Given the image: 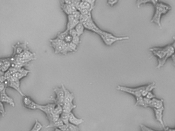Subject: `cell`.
Returning <instances> with one entry per match:
<instances>
[{"instance_id":"6da1fadb","label":"cell","mask_w":175,"mask_h":131,"mask_svg":"<svg viewBox=\"0 0 175 131\" xmlns=\"http://www.w3.org/2000/svg\"><path fill=\"white\" fill-rule=\"evenodd\" d=\"M175 42L173 44L168 45L163 48L154 47L151 48L149 51L158 58L157 68L159 69L165 64L167 60L174 54Z\"/></svg>"},{"instance_id":"7a4b0ae2","label":"cell","mask_w":175,"mask_h":131,"mask_svg":"<svg viewBox=\"0 0 175 131\" xmlns=\"http://www.w3.org/2000/svg\"><path fill=\"white\" fill-rule=\"evenodd\" d=\"M154 7L156 8L155 13L151 19V22L157 24L158 26L161 27V18L162 15L167 14L171 9V7L167 4L158 1Z\"/></svg>"},{"instance_id":"3957f363","label":"cell","mask_w":175,"mask_h":131,"mask_svg":"<svg viewBox=\"0 0 175 131\" xmlns=\"http://www.w3.org/2000/svg\"><path fill=\"white\" fill-rule=\"evenodd\" d=\"M82 24L83 25L85 29H86L87 30H91V31H93V32H95L98 35H99L100 37L102 35H104L107 32L106 31L100 29L98 27L97 25L93 21V19L91 16L89 17L86 21H85L84 22L82 23Z\"/></svg>"},{"instance_id":"277c9868","label":"cell","mask_w":175,"mask_h":131,"mask_svg":"<svg viewBox=\"0 0 175 131\" xmlns=\"http://www.w3.org/2000/svg\"><path fill=\"white\" fill-rule=\"evenodd\" d=\"M145 86L146 85L134 88H129L124 86H118L117 89L118 90L120 91L123 92L129 93L130 94L134 96L136 98L142 96V93L145 89Z\"/></svg>"},{"instance_id":"5b68a950","label":"cell","mask_w":175,"mask_h":131,"mask_svg":"<svg viewBox=\"0 0 175 131\" xmlns=\"http://www.w3.org/2000/svg\"><path fill=\"white\" fill-rule=\"evenodd\" d=\"M101 37L104 43L107 46H111L112 44L117 41H125L129 39L128 37H116L112 33L107 32L105 35L101 36Z\"/></svg>"},{"instance_id":"8992f818","label":"cell","mask_w":175,"mask_h":131,"mask_svg":"<svg viewBox=\"0 0 175 131\" xmlns=\"http://www.w3.org/2000/svg\"><path fill=\"white\" fill-rule=\"evenodd\" d=\"M56 105L55 103H50L46 105H38V109L40 110L46 114L47 117L50 123L52 121V115H53V110Z\"/></svg>"},{"instance_id":"52a82bcc","label":"cell","mask_w":175,"mask_h":131,"mask_svg":"<svg viewBox=\"0 0 175 131\" xmlns=\"http://www.w3.org/2000/svg\"><path fill=\"white\" fill-rule=\"evenodd\" d=\"M54 91L56 95V97L55 99H52V100L54 101L56 105H59L62 106L64 101V93L63 89L62 87L61 88L56 87L54 89Z\"/></svg>"},{"instance_id":"ba28073f","label":"cell","mask_w":175,"mask_h":131,"mask_svg":"<svg viewBox=\"0 0 175 131\" xmlns=\"http://www.w3.org/2000/svg\"><path fill=\"white\" fill-rule=\"evenodd\" d=\"M23 97V103L24 105V107L30 110H36L38 109L39 104L36 103L29 97L25 95Z\"/></svg>"},{"instance_id":"9c48e42d","label":"cell","mask_w":175,"mask_h":131,"mask_svg":"<svg viewBox=\"0 0 175 131\" xmlns=\"http://www.w3.org/2000/svg\"><path fill=\"white\" fill-rule=\"evenodd\" d=\"M95 2V1H81L77 9V10L79 9H87L91 11L94 8Z\"/></svg>"},{"instance_id":"30bf717a","label":"cell","mask_w":175,"mask_h":131,"mask_svg":"<svg viewBox=\"0 0 175 131\" xmlns=\"http://www.w3.org/2000/svg\"><path fill=\"white\" fill-rule=\"evenodd\" d=\"M27 44L26 42L24 43H20L19 42L15 45L13 46V48L14 50L13 55L12 57H15L22 53L24 51L27 49Z\"/></svg>"},{"instance_id":"8fae6325","label":"cell","mask_w":175,"mask_h":131,"mask_svg":"<svg viewBox=\"0 0 175 131\" xmlns=\"http://www.w3.org/2000/svg\"><path fill=\"white\" fill-rule=\"evenodd\" d=\"M6 89L4 90L2 92L0 93V101L2 103H8L9 105L14 107L15 106V103H14L13 99L11 98L7 94L6 92Z\"/></svg>"},{"instance_id":"7c38bea8","label":"cell","mask_w":175,"mask_h":131,"mask_svg":"<svg viewBox=\"0 0 175 131\" xmlns=\"http://www.w3.org/2000/svg\"><path fill=\"white\" fill-rule=\"evenodd\" d=\"M164 110V107L160 108V109H153L156 119L157 121L160 123L161 125L163 127V129L165 128V125H164V122H163V114Z\"/></svg>"},{"instance_id":"4fadbf2b","label":"cell","mask_w":175,"mask_h":131,"mask_svg":"<svg viewBox=\"0 0 175 131\" xmlns=\"http://www.w3.org/2000/svg\"><path fill=\"white\" fill-rule=\"evenodd\" d=\"M67 19H68V21H67L66 29L67 31L74 29L78 24L80 23L79 20L74 19V17L72 15H67Z\"/></svg>"},{"instance_id":"5bb4252c","label":"cell","mask_w":175,"mask_h":131,"mask_svg":"<svg viewBox=\"0 0 175 131\" xmlns=\"http://www.w3.org/2000/svg\"><path fill=\"white\" fill-rule=\"evenodd\" d=\"M149 107H152L153 109H159L164 107L163 100L162 99H158L156 97L151 100V103Z\"/></svg>"},{"instance_id":"9a60e30c","label":"cell","mask_w":175,"mask_h":131,"mask_svg":"<svg viewBox=\"0 0 175 131\" xmlns=\"http://www.w3.org/2000/svg\"><path fill=\"white\" fill-rule=\"evenodd\" d=\"M62 88L63 89L64 93V102L69 103H73V101L74 99V95L72 93L70 92L68 90L65 88L63 84H62Z\"/></svg>"},{"instance_id":"2e32d148","label":"cell","mask_w":175,"mask_h":131,"mask_svg":"<svg viewBox=\"0 0 175 131\" xmlns=\"http://www.w3.org/2000/svg\"><path fill=\"white\" fill-rule=\"evenodd\" d=\"M84 122V120L82 118H78L75 116L72 112L69 113V123L72 125L78 126Z\"/></svg>"},{"instance_id":"e0dca14e","label":"cell","mask_w":175,"mask_h":131,"mask_svg":"<svg viewBox=\"0 0 175 131\" xmlns=\"http://www.w3.org/2000/svg\"><path fill=\"white\" fill-rule=\"evenodd\" d=\"M63 112L69 114L71 113V111L75 109L77 106L74 105L73 103H66L64 102L63 105H62Z\"/></svg>"},{"instance_id":"ac0fdd59","label":"cell","mask_w":175,"mask_h":131,"mask_svg":"<svg viewBox=\"0 0 175 131\" xmlns=\"http://www.w3.org/2000/svg\"><path fill=\"white\" fill-rule=\"evenodd\" d=\"M61 8L62 9V10L67 15H71L72 13H73L70 5H68L65 4V3L63 2V1H61Z\"/></svg>"},{"instance_id":"d6986e66","label":"cell","mask_w":175,"mask_h":131,"mask_svg":"<svg viewBox=\"0 0 175 131\" xmlns=\"http://www.w3.org/2000/svg\"><path fill=\"white\" fill-rule=\"evenodd\" d=\"M155 88H156V85H155V83L154 82H151V84H149L148 85H146L145 89H144V90H143L142 93V96L143 97L146 96V95L148 93L152 91L153 89H155Z\"/></svg>"},{"instance_id":"ffe728a7","label":"cell","mask_w":175,"mask_h":131,"mask_svg":"<svg viewBox=\"0 0 175 131\" xmlns=\"http://www.w3.org/2000/svg\"><path fill=\"white\" fill-rule=\"evenodd\" d=\"M75 29L76 30L77 32V35L78 37H80L81 35H83V33H84L85 28L83 25L81 23H79L78 25L75 27Z\"/></svg>"},{"instance_id":"44dd1931","label":"cell","mask_w":175,"mask_h":131,"mask_svg":"<svg viewBox=\"0 0 175 131\" xmlns=\"http://www.w3.org/2000/svg\"><path fill=\"white\" fill-rule=\"evenodd\" d=\"M69 114L64 112L61 114L60 119L63 122L64 125H67L69 123Z\"/></svg>"},{"instance_id":"7402d4cb","label":"cell","mask_w":175,"mask_h":131,"mask_svg":"<svg viewBox=\"0 0 175 131\" xmlns=\"http://www.w3.org/2000/svg\"><path fill=\"white\" fill-rule=\"evenodd\" d=\"M50 42L51 43V45L52 46V47H54L56 46L61 45H63L65 43L64 41L63 40H61L60 39H58L56 37V39H52L50 40Z\"/></svg>"},{"instance_id":"603a6c76","label":"cell","mask_w":175,"mask_h":131,"mask_svg":"<svg viewBox=\"0 0 175 131\" xmlns=\"http://www.w3.org/2000/svg\"><path fill=\"white\" fill-rule=\"evenodd\" d=\"M64 123L60 119H59L58 121H56L54 123H50L47 126H46V128H52V127H55L56 128H60L61 127H62Z\"/></svg>"},{"instance_id":"cb8c5ba5","label":"cell","mask_w":175,"mask_h":131,"mask_svg":"<svg viewBox=\"0 0 175 131\" xmlns=\"http://www.w3.org/2000/svg\"><path fill=\"white\" fill-rule=\"evenodd\" d=\"M43 126L39 122L37 119L36 120L35 123L34 125L33 126V128L29 131H40L42 129H43Z\"/></svg>"},{"instance_id":"d4e9b609","label":"cell","mask_w":175,"mask_h":131,"mask_svg":"<svg viewBox=\"0 0 175 131\" xmlns=\"http://www.w3.org/2000/svg\"><path fill=\"white\" fill-rule=\"evenodd\" d=\"M63 113L62 106L59 105H56L53 110V114L60 116L61 114Z\"/></svg>"},{"instance_id":"484cf974","label":"cell","mask_w":175,"mask_h":131,"mask_svg":"<svg viewBox=\"0 0 175 131\" xmlns=\"http://www.w3.org/2000/svg\"><path fill=\"white\" fill-rule=\"evenodd\" d=\"M157 2L158 1H138L137 2V7L139 8L140 7L141 5L145 4L147 3H151L153 5V6H155V5L156 4Z\"/></svg>"},{"instance_id":"4316f807","label":"cell","mask_w":175,"mask_h":131,"mask_svg":"<svg viewBox=\"0 0 175 131\" xmlns=\"http://www.w3.org/2000/svg\"><path fill=\"white\" fill-rule=\"evenodd\" d=\"M135 107L136 106H141L142 107H145L144 101H143V97L141 96L138 98H136V101L135 103Z\"/></svg>"},{"instance_id":"83f0119b","label":"cell","mask_w":175,"mask_h":131,"mask_svg":"<svg viewBox=\"0 0 175 131\" xmlns=\"http://www.w3.org/2000/svg\"><path fill=\"white\" fill-rule=\"evenodd\" d=\"M68 35V31H67V30H65L63 32H59L58 35H57V38L64 41L65 37H66Z\"/></svg>"},{"instance_id":"f1b7e54d","label":"cell","mask_w":175,"mask_h":131,"mask_svg":"<svg viewBox=\"0 0 175 131\" xmlns=\"http://www.w3.org/2000/svg\"><path fill=\"white\" fill-rule=\"evenodd\" d=\"M68 128V130L69 131H80L79 128L78 126H76L74 125H72L70 123H68V125H66Z\"/></svg>"},{"instance_id":"f546056e","label":"cell","mask_w":175,"mask_h":131,"mask_svg":"<svg viewBox=\"0 0 175 131\" xmlns=\"http://www.w3.org/2000/svg\"><path fill=\"white\" fill-rule=\"evenodd\" d=\"M71 43H73L77 46L79 44H80V43H81L80 37H78V35H77L76 37H73V39H72Z\"/></svg>"},{"instance_id":"4dcf8cb0","label":"cell","mask_w":175,"mask_h":131,"mask_svg":"<svg viewBox=\"0 0 175 131\" xmlns=\"http://www.w3.org/2000/svg\"><path fill=\"white\" fill-rule=\"evenodd\" d=\"M140 127L141 131H158L153 130L149 127L145 126V125H142V124L140 125Z\"/></svg>"},{"instance_id":"1f68e13d","label":"cell","mask_w":175,"mask_h":131,"mask_svg":"<svg viewBox=\"0 0 175 131\" xmlns=\"http://www.w3.org/2000/svg\"><path fill=\"white\" fill-rule=\"evenodd\" d=\"M68 46H69V49L70 50L71 52L76 51L77 50V46L71 42L68 43Z\"/></svg>"},{"instance_id":"d6a6232c","label":"cell","mask_w":175,"mask_h":131,"mask_svg":"<svg viewBox=\"0 0 175 131\" xmlns=\"http://www.w3.org/2000/svg\"><path fill=\"white\" fill-rule=\"evenodd\" d=\"M71 15L74 17L75 19H77V20L79 21L81 13H80V12L79 11L77 10L76 11H75V12H73Z\"/></svg>"},{"instance_id":"836d02e7","label":"cell","mask_w":175,"mask_h":131,"mask_svg":"<svg viewBox=\"0 0 175 131\" xmlns=\"http://www.w3.org/2000/svg\"><path fill=\"white\" fill-rule=\"evenodd\" d=\"M0 114H1L3 116H4L5 114V110L4 105L1 101H0Z\"/></svg>"},{"instance_id":"e575fe53","label":"cell","mask_w":175,"mask_h":131,"mask_svg":"<svg viewBox=\"0 0 175 131\" xmlns=\"http://www.w3.org/2000/svg\"><path fill=\"white\" fill-rule=\"evenodd\" d=\"M72 39H73V37H71L70 35H68L66 37H65L64 41L65 42V43L68 44V43H71Z\"/></svg>"},{"instance_id":"d590c367","label":"cell","mask_w":175,"mask_h":131,"mask_svg":"<svg viewBox=\"0 0 175 131\" xmlns=\"http://www.w3.org/2000/svg\"><path fill=\"white\" fill-rule=\"evenodd\" d=\"M68 35H70L71 37H76V36L77 35V32H76V30L75 29V28L68 31Z\"/></svg>"},{"instance_id":"8d00e7d4","label":"cell","mask_w":175,"mask_h":131,"mask_svg":"<svg viewBox=\"0 0 175 131\" xmlns=\"http://www.w3.org/2000/svg\"><path fill=\"white\" fill-rule=\"evenodd\" d=\"M145 97H146L147 99H152L153 98L155 97V96L153 93L152 91H151V92H149L148 93Z\"/></svg>"},{"instance_id":"74e56055","label":"cell","mask_w":175,"mask_h":131,"mask_svg":"<svg viewBox=\"0 0 175 131\" xmlns=\"http://www.w3.org/2000/svg\"><path fill=\"white\" fill-rule=\"evenodd\" d=\"M7 88L5 86L4 83H2L0 82V93L2 92L4 90Z\"/></svg>"},{"instance_id":"f35d334b","label":"cell","mask_w":175,"mask_h":131,"mask_svg":"<svg viewBox=\"0 0 175 131\" xmlns=\"http://www.w3.org/2000/svg\"><path fill=\"white\" fill-rule=\"evenodd\" d=\"M118 1H113V0H112V1H108L107 3H108V5H109L111 6H113L117 3H118Z\"/></svg>"},{"instance_id":"ab89813d","label":"cell","mask_w":175,"mask_h":131,"mask_svg":"<svg viewBox=\"0 0 175 131\" xmlns=\"http://www.w3.org/2000/svg\"><path fill=\"white\" fill-rule=\"evenodd\" d=\"M6 60L7 58L0 59V70L2 68L3 64H4V62H5V61Z\"/></svg>"},{"instance_id":"60d3db41","label":"cell","mask_w":175,"mask_h":131,"mask_svg":"<svg viewBox=\"0 0 175 131\" xmlns=\"http://www.w3.org/2000/svg\"><path fill=\"white\" fill-rule=\"evenodd\" d=\"M163 131H175V129H174V128L172 129V128H169V127H165V128L163 129Z\"/></svg>"},{"instance_id":"b9f144b4","label":"cell","mask_w":175,"mask_h":131,"mask_svg":"<svg viewBox=\"0 0 175 131\" xmlns=\"http://www.w3.org/2000/svg\"><path fill=\"white\" fill-rule=\"evenodd\" d=\"M4 75V73H3L2 71H0V78H1V77H2L3 75Z\"/></svg>"},{"instance_id":"7bdbcfd3","label":"cell","mask_w":175,"mask_h":131,"mask_svg":"<svg viewBox=\"0 0 175 131\" xmlns=\"http://www.w3.org/2000/svg\"><path fill=\"white\" fill-rule=\"evenodd\" d=\"M54 131H62L61 129H59V128H56V129H54Z\"/></svg>"}]
</instances>
